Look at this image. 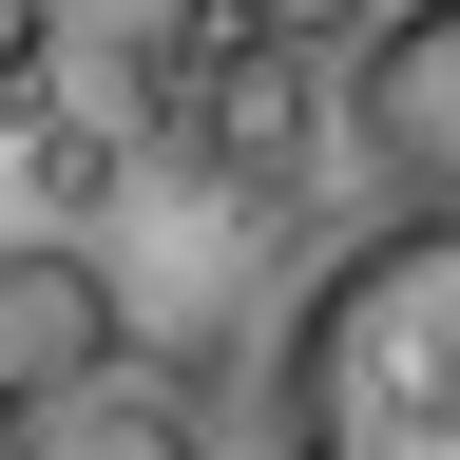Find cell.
Returning <instances> with one entry per match:
<instances>
[{
  "label": "cell",
  "mask_w": 460,
  "mask_h": 460,
  "mask_svg": "<svg viewBox=\"0 0 460 460\" xmlns=\"http://www.w3.org/2000/svg\"><path fill=\"white\" fill-rule=\"evenodd\" d=\"M211 20H230V39H269V58H345L384 0H211Z\"/></svg>",
  "instance_id": "5b68a950"
},
{
  "label": "cell",
  "mask_w": 460,
  "mask_h": 460,
  "mask_svg": "<svg viewBox=\"0 0 460 460\" xmlns=\"http://www.w3.org/2000/svg\"><path fill=\"white\" fill-rule=\"evenodd\" d=\"M269 460H460V192L345 230L269 326Z\"/></svg>",
  "instance_id": "6da1fadb"
},
{
  "label": "cell",
  "mask_w": 460,
  "mask_h": 460,
  "mask_svg": "<svg viewBox=\"0 0 460 460\" xmlns=\"http://www.w3.org/2000/svg\"><path fill=\"white\" fill-rule=\"evenodd\" d=\"M0 460H211V441H192V402H172L154 365H96V384L20 402V422H0Z\"/></svg>",
  "instance_id": "277c9868"
},
{
  "label": "cell",
  "mask_w": 460,
  "mask_h": 460,
  "mask_svg": "<svg viewBox=\"0 0 460 460\" xmlns=\"http://www.w3.org/2000/svg\"><path fill=\"white\" fill-rule=\"evenodd\" d=\"M96 365H135L115 269H96V250H0V422L58 402V384H96Z\"/></svg>",
  "instance_id": "3957f363"
},
{
  "label": "cell",
  "mask_w": 460,
  "mask_h": 460,
  "mask_svg": "<svg viewBox=\"0 0 460 460\" xmlns=\"http://www.w3.org/2000/svg\"><path fill=\"white\" fill-rule=\"evenodd\" d=\"M345 154L384 172V211L460 192V0H384L345 39Z\"/></svg>",
  "instance_id": "7a4b0ae2"
}]
</instances>
